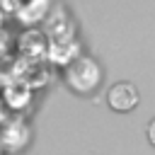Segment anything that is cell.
I'll return each mask as SVG.
<instances>
[{
  "label": "cell",
  "mask_w": 155,
  "mask_h": 155,
  "mask_svg": "<svg viewBox=\"0 0 155 155\" xmlns=\"http://www.w3.org/2000/svg\"><path fill=\"white\" fill-rule=\"evenodd\" d=\"M65 70H63V80H65V85L73 90V92H78V94H92L97 87H99V82H102V68L92 61V58H87V56H78V58H73L68 65H63Z\"/></svg>",
  "instance_id": "cell-1"
},
{
  "label": "cell",
  "mask_w": 155,
  "mask_h": 155,
  "mask_svg": "<svg viewBox=\"0 0 155 155\" xmlns=\"http://www.w3.org/2000/svg\"><path fill=\"white\" fill-rule=\"evenodd\" d=\"M138 102H140V94H138L136 85H131V82H116L107 92V104L119 114L133 111L138 107Z\"/></svg>",
  "instance_id": "cell-2"
},
{
  "label": "cell",
  "mask_w": 155,
  "mask_h": 155,
  "mask_svg": "<svg viewBox=\"0 0 155 155\" xmlns=\"http://www.w3.org/2000/svg\"><path fill=\"white\" fill-rule=\"evenodd\" d=\"M51 63H58V65H68L73 58L80 56V44L75 36H68V39H56V41H48V53Z\"/></svg>",
  "instance_id": "cell-3"
},
{
  "label": "cell",
  "mask_w": 155,
  "mask_h": 155,
  "mask_svg": "<svg viewBox=\"0 0 155 155\" xmlns=\"http://www.w3.org/2000/svg\"><path fill=\"white\" fill-rule=\"evenodd\" d=\"M19 53L24 58H41L48 53V41H46V34L36 31V29H29L27 34H22L19 39Z\"/></svg>",
  "instance_id": "cell-4"
},
{
  "label": "cell",
  "mask_w": 155,
  "mask_h": 155,
  "mask_svg": "<svg viewBox=\"0 0 155 155\" xmlns=\"http://www.w3.org/2000/svg\"><path fill=\"white\" fill-rule=\"evenodd\" d=\"M46 78H48V73H46L41 58H22V63L17 68V80L22 85H31V87L34 85H44Z\"/></svg>",
  "instance_id": "cell-5"
},
{
  "label": "cell",
  "mask_w": 155,
  "mask_h": 155,
  "mask_svg": "<svg viewBox=\"0 0 155 155\" xmlns=\"http://www.w3.org/2000/svg\"><path fill=\"white\" fill-rule=\"evenodd\" d=\"M148 140H150V145L155 148V119L148 124Z\"/></svg>",
  "instance_id": "cell-6"
},
{
  "label": "cell",
  "mask_w": 155,
  "mask_h": 155,
  "mask_svg": "<svg viewBox=\"0 0 155 155\" xmlns=\"http://www.w3.org/2000/svg\"><path fill=\"white\" fill-rule=\"evenodd\" d=\"M5 48H7V41H5V39H2V36H0V56H2V53H5Z\"/></svg>",
  "instance_id": "cell-7"
},
{
  "label": "cell",
  "mask_w": 155,
  "mask_h": 155,
  "mask_svg": "<svg viewBox=\"0 0 155 155\" xmlns=\"http://www.w3.org/2000/svg\"><path fill=\"white\" fill-rule=\"evenodd\" d=\"M0 124H5V114H2V107H0Z\"/></svg>",
  "instance_id": "cell-8"
},
{
  "label": "cell",
  "mask_w": 155,
  "mask_h": 155,
  "mask_svg": "<svg viewBox=\"0 0 155 155\" xmlns=\"http://www.w3.org/2000/svg\"><path fill=\"white\" fill-rule=\"evenodd\" d=\"M0 27H2V12H0Z\"/></svg>",
  "instance_id": "cell-9"
},
{
  "label": "cell",
  "mask_w": 155,
  "mask_h": 155,
  "mask_svg": "<svg viewBox=\"0 0 155 155\" xmlns=\"http://www.w3.org/2000/svg\"><path fill=\"white\" fill-rule=\"evenodd\" d=\"M0 153H2V140H0Z\"/></svg>",
  "instance_id": "cell-10"
}]
</instances>
